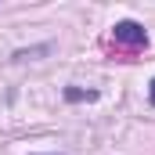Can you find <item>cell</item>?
<instances>
[{"label":"cell","mask_w":155,"mask_h":155,"mask_svg":"<svg viewBox=\"0 0 155 155\" xmlns=\"http://www.w3.org/2000/svg\"><path fill=\"white\" fill-rule=\"evenodd\" d=\"M112 36H116V43H126V47H144L148 43L144 25H137V22H116Z\"/></svg>","instance_id":"obj_1"},{"label":"cell","mask_w":155,"mask_h":155,"mask_svg":"<svg viewBox=\"0 0 155 155\" xmlns=\"http://www.w3.org/2000/svg\"><path fill=\"white\" fill-rule=\"evenodd\" d=\"M148 97H152V105H155V79H152V94H148Z\"/></svg>","instance_id":"obj_2"}]
</instances>
